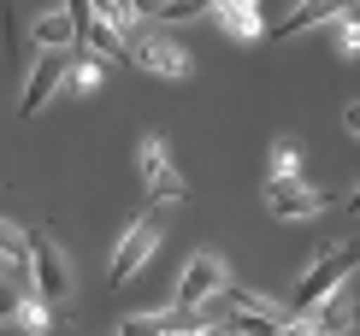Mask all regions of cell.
<instances>
[{"label":"cell","mask_w":360,"mask_h":336,"mask_svg":"<svg viewBox=\"0 0 360 336\" xmlns=\"http://www.w3.org/2000/svg\"><path fill=\"white\" fill-rule=\"evenodd\" d=\"M65 71H71V53L65 48H48L30 65V77H24V95H18V118H36L41 106H48L59 89H65Z\"/></svg>","instance_id":"cell-8"},{"label":"cell","mask_w":360,"mask_h":336,"mask_svg":"<svg viewBox=\"0 0 360 336\" xmlns=\"http://www.w3.org/2000/svg\"><path fill=\"white\" fill-rule=\"evenodd\" d=\"M24 283H30V278H0V318H12V307H18V295H24Z\"/></svg>","instance_id":"cell-21"},{"label":"cell","mask_w":360,"mask_h":336,"mask_svg":"<svg viewBox=\"0 0 360 336\" xmlns=\"http://www.w3.org/2000/svg\"><path fill=\"white\" fill-rule=\"evenodd\" d=\"M24 266H30V289H36L59 318H71V289L77 283H71V266H65V254H59L53 231H30L24 236Z\"/></svg>","instance_id":"cell-1"},{"label":"cell","mask_w":360,"mask_h":336,"mask_svg":"<svg viewBox=\"0 0 360 336\" xmlns=\"http://www.w3.org/2000/svg\"><path fill=\"white\" fill-rule=\"evenodd\" d=\"M130 59H136L148 77H172V83H184L189 71H195L189 48H184L177 36H160V30H142V36H130Z\"/></svg>","instance_id":"cell-4"},{"label":"cell","mask_w":360,"mask_h":336,"mask_svg":"<svg viewBox=\"0 0 360 336\" xmlns=\"http://www.w3.org/2000/svg\"><path fill=\"white\" fill-rule=\"evenodd\" d=\"M136 165H142V183H148V195H154V201H166V207H172V201H184V195H189V177L177 172L166 136L148 130V136H142V148H136Z\"/></svg>","instance_id":"cell-3"},{"label":"cell","mask_w":360,"mask_h":336,"mask_svg":"<svg viewBox=\"0 0 360 336\" xmlns=\"http://www.w3.org/2000/svg\"><path fill=\"white\" fill-rule=\"evenodd\" d=\"M360 271V242H342V248H319L313 254V266L302 271V283H295V307L290 313H307L313 301H325L331 289H342Z\"/></svg>","instance_id":"cell-2"},{"label":"cell","mask_w":360,"mask_h":336,"mask_svg":"<svg viewBox=\"0 0 360 336\" xmlns=\"http://www.w3.org/2000/svg\"><path fill=\"white\" fill-rule=\"evenodd\" d=\"M154 248H160V224H154V212H142L136 224H130L124 236H118V248H112V266H107V283L118 289V283H130L136 271L154 259Z\"/></svg>","instance_id":"cell-6"},{"label":"cell","mask_w":360,"mask_h":336,"mask_svg":"<svg viewBox=\"0 0 360 336\" xmlns=\"http://www.w3.org/2000/svg\"><path fill=\"white\" fill-rule=\"evenodd\" d=\"M224 307H231V313H260V318H290L283 301L260 295V289H236V283H224Z\"/></svg>","instance_id":"cell-14"},{"label":"cell","mask_w":360,"mask_h":336,"mask_svg":"<svg viewBox=\"0 0 360 336\" xmlns=\"http://www.w3.org/2000/svg\"><path fill=\"white\" fill-rule=\"evenodd\" d=\"M307 318L319 325V336H349L360 325V307H354L349 289H331L325 301H313V307H307Z\"/></svg>","instance_id":"cell-9"},{"label":"cell","mask_w":360,"mask_h":336,"mask_svg":"<svg viewBox=\"0 0 360 336\" xmlns=\"http://www.w3.org/2000/svg\"><path fill=\"white\" fill-rule=\"evenodd\" d=\"M0 259H6V266H18V259H24V231H18V224H6V219H0Z\"/></svg>","instance_id":"cell-20"},{"label":"cell","mask_w":360,"mask_h":336,"mask_svg":"<svg viewBox=\"0 0 360 336\" xmlns=\"http://www.w3.org/2000/svg\"><path fill=\"white\" fill-rule=\"evenodd\" d=\"M272 336H319V325H313L307 313H290V318H283V325H278Z\"/></svg>","instance_id":"cell-22"},{"label":"cell","mask_w":360,"mask_h":336,"mask_svg":"<svg viewBox=\"0 0 360 336\" xmlns=\"http://www.w3.org/2000/svg\"><path fill=\"white\" fill-rule=\"evenodd\" d=\"M224 283H231V266H224L219 254H195L184 266V283H177V307L184 313H201L207 301L224 295Z\"/></svg>","instance_id":"cell-7"},{"label":"cell","mask_w":360,"mask_h":336,"mask_svg":"<svg viewBox=\"0 0 360 336\" xmlns=\"http://www.w3.org/2000/svg\"><path fill=\"white\" fill-rule=\"evenodd\" d=\"M295 172H302V142L283 136V142L272 148V177H295Z\"/></svg>","instance_id":"cell-17"},{"label":"cell","mask_w":360,"mask_h":336,"mask_svg":"<svg viewBox=\"0 0 360 336\" xmlns=\"http://www.w3.org/2000/svg\"><path fill=\"white\" fill-rule=\"evenodd\" d=\"M342 130H349V136H360V101H349V106H342Z\"/></svg>","instance_id":"cell-24"},{"label":"cell","mask_w":360,"mask_h":336,"mask_svg":"<svg viewBox=\"0 0 360 336\" xmlns=\"http://www.w3.org/2000/svg\"><path fill=\"white\" fill-rule=\"evenodd\" d=\"M342 212H360V189H349V195H342Z\"/></svg>","instance_id":"cell-26"},{"label":"cell","mask_w":360,"mask_h":336,"mask_svg":"<svg viewBox=\"0 0 360 336\" xmlns=\"http://www.w3.org/2000/svg\"><path fill=\"white\" fill-rule=\"evenodd\" d=\"M172 318H177V313H172ZM160 336H177V330L166 325V330H160ZM189 336H231V325H201V330H189Z\"/></svg>","instance_id":"cell-23"},{"label":"cell","mask_w":360,"mask_h":336,"mask_svg":"<svg viewBox=\"0 0 360 336\" xmlns=\"http://www.w3.org/2000/svg\"><path fill=\"white\" fill-rule=\"evenodd\" d=\"M160 6H166V0H130V12H136V18H160Z\"/></svg>","instance_id":"cell-25"},{"label":"cell","mask_w":360,"mask_h":336,"mask_svg":"<svg viewBox=\"0 0 360 336\" xmlns=\"http://www.w3.org/2000/svg\"><path fill=\"white\" fill-rule=\"evenodd\" d=\"M349 12V0H302V6L290 12V18H278L266 36L272 41H283V36H302V30H319V24H331V18H342Z\"/></svg>","instance_id":"cell-10"},{"label":"cell","mask_w":360,"mask_h":336,"mask_svg":"<svg viewBox=\"0 0 360 336\" xmlns=\"http://www.w3.org/2000/svg\"><path fill=\"white\" fill-rule=\"evenodd\" d=\"M177 313V307H172ZM172 313H136V318H124V325H118V336H160L172 325Z\"/></svg>","instance_id":"cell-16"},{"label":"cell","mask_w":360,"mask_h":336,"mask_svg":"<svg viewBox=\"0 0 360 336\" xmlns=\"http://www.w3.org/2000/svg\"><path fill=\"white\" fill-rule=\"evenodd\" d=\"M95 83H101V59H95V53L71 59V71H65V89H77V95H89Z\"/></svg>","instance_id":"cell-15"},{"label":"cell","mask_w":360,"mask_h":336,"mask_svg":"<svg viewBox=\"0 0 360 336\" xmlns=\"http://www.w3.org/2000/svg\"><path fill=\"white\" fill-rule=\"evenodd\" d=\"M12 318H18L24 336H48V330H53V307H48V301H41L30 283H24V295H18V307H12Z\"/></svg>","instance_id":"cell-12"},{"label":"cell","mask_w":360,"mask_h":336,"mask_svg":"<svg viewBox=\"0 0 360 336\" xmlns=\"http://www.w3.org/2000/svg\"><path fill=\"white\" fill-rule=\"evenodd\" d=\"M201 12H213V0H166V6H160V18L177 24V18H201Z\"/></svg>","instance_id":"cell-18"},{"label":"cell","mask_w":360,"mask_h":336,"mask_svg":"<svg viewBox=\"0 0 360 336\" xmlns=\"http://www.w3.org/2000/svg\"><path fill=\"white\" fill-rule=\"evenodd\" d=\"M213 18L231 30L236 41H260L266 24H260V0H213Z\"/></svg>","instance_id":"cell-11"},{"label":"cell","mask_w":360,"mask_h":336,"mask_svg":"<svg viewBox=\"0 0 360 336\" xmlns=\"http://www.w3.org/2000/svg\"><path fill=\"white\" fill-rule=\"evenodd\" d=\"M337 201H342L337 189H307L302 177H272V189H266L272 219H319V212H331Z\"/></svg>","instance_id":"cell-5"},{"label":"cell","mask_w":360,"mask_h":336,"mask_svg":"<svg viewBox=\"0 0 360 336\" xmlns=\"http://www.w3.org/2000/svg\"><path fill=\"white\" fill-rule=\"evenodd\" d=\"M337 53H342V59H360V24L349 18V12L337 18Z\"/></svg>","instance_id":"cell-19"},{"label":"cell","mask_w":360,"mask_h":336,"mask_svg":"<svg viewBox=\"0 0 360 336\" xmlns=\"http://www.w3.org/2000/svg\"><path fill=\"white\" fill-rule=\"evenodd\" d=\"M30 41H36V48H71V41H77V24H71V12L59 6V12L30 24Z\"/></svg>","instance_id":"cell-13"}]
</instances>
